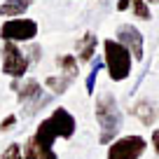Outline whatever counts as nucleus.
Returning a JSON list of instances; mask_svg holds the SVG:
<instances>
[{
  "mask_svg": "<svg viewBox=\"0 0 159 159\" xmlns=\"http://www.w3.org/2000/svg\"><path fill=\"white\" fill-rule=\"evenodd\" d=\"M96 122L101 126V134H98V143L101 145H110L115 138H119L122 134V124H124V115L117 105V98L115 94L110 91H103V94L96 98Z\"/></svg>",
  "mask_w": 159,
  "mask_h": 159,
  "instance_id": "1",
  "label": "nucleus"
},
{
  "mask_svg": "<svg viewBox=\"0 0 159 159\" xmlns=\"http://www.w3.org/2000/svg\"><path fill=\"white\" fill-rule=\"evenodd\" d=\"M103 47V61H105V68H108V77L112 82H124V80L131 77V70H134V56L131 52L126 49L122 42H117L115 38L103 40L101 42Z\"/></svg>",
  "mask_w": 159,
  "mask_h": 159,
  "instance_id": "2",
  "label": "nucleus"
},
{
  "mask_svg": "<svg viewBox=\"0 0 159 159\" xmlns=\"http://www.w3.org/2000/svg\"><path fill=\"white\" fill-rule=\"evenodd\" d=\"M0 70L10 80H24L30 70V61L24 47L16 42H0Z\"/></svg>",
  "mask_w": 159,
  "mask_h": 159,
  "instance_id": "3",
  "label": "nucleus"
},
{
  "mask_svg": "<svg viewBox=\"0 0 159 159\" xmlns=\"http://www.w3.org/2000/svg\"><path fill=\"white\" fill-rule=\"evenodd\" d=\"M40 26L30 16H16V19H5L0 24V40L2 42H16V45H28L38 38Z\"/></svg>",
  "mask_w": 159,
  "mask_h": 159,
  "instance_id": "4",
  "label": "nucleus"
},
{
  "mask_svg": "<svg viewBox=\"0 0 159 159\" xmlns=\"http://www.w3.org/2000/svg\"><path fill=\"white\" fill-rule=\"evenodd\" d=\"M148 150V140L140 134H124L108 145L105 159H140Z\"/></svg>",
  "mask_w": 159,
  "mask_h": 159,
  "instance_id": "5",
  "label": "nucleus"
},
{
  "mask_svg": "<svg viewBox=\"0 0 159 159\" xmlns=\"http://www.w3.org/2000/svg\"><path fill=\"white\" fill-rule=\"evenodd\" d=\"M115 40H117V42H122V45L131 52V56H134L136 63L145 61V38H143V33H140L134 24H122V26H117Z\"/></svg>",
  "mask_w": 159,
  "mask_h": 159,
  "instance_id": "6",
  "label": "nucleus"
},
{
  "mask_svg": "<svg viewBox=\"0 0 159 159\" xmlns=\"http://www.w3.org/2000/svg\"><path fill=\"white\" fill-rule=\"evenodd\" d=\"M47 122L52 124V129L59 136V140H70L75 136V131H77V119H75V115L70 112L68 108H61V105L52 110V115H47Z\"/></svg>",
  "mask_w": 159,
  "mask_h": 159,
  "instance_id": "7",
  "label": "nucleus"
},
{
  "mask_svg": "<svg viewBox=\"0 0 159 159\" xmlns=\"http://www.w3.org/2000/svg\"><path fill=\"white\" fill-rule=\"evenodd\" d=\"M98 45H101V40L96 38V33L94 30H87V33L75 42V56H77V61L89 66L91 61H94L96 52H98Z\"/></svg>",
  "mask_w": 159,
  "mask_h": 159,
  "instance_id": "8",
  "label": "nucleus"
},
{
  "mask_svg": "<svg viewBox=\"0 0 159 159\" xmlns=\"http://www.w3.org/2000/svg\"><path fill=\"white\" fill-rule=\"evenodd\" d=\"M54 63H56V68H59V73L63 75V77H68L70 82H75V80L80 77V61H77V56L75 54H59L54 59Z\"/></svg>",
  "mask_w": 159,
  "mask_h": 159,
  "instance_id": "9",
  "label": "nucleus"
},
{
  "mask_svg": "<svg viewBox=\"0 0 159 159\" xmlns=\"http://www.w3.org/2000/svg\"><path fill=\"white\" fill-rule=\"evenodd\" d=\"M129 112L138 119L140 124H145V126H152L154 119H157V108H154V103H152V101H148V98H140Z\"/></svg>",
  "mask_w": 159,
  "mask_h": 159,
  "instance_id": "10",
  "label": "nucleus"
},
{
  "mask_svg": "<svg viewBox=\"0 0 159 159\" xmlns=\"http://www.w3.org/2000/svg\"><path fill=\"white\" fill-rule=\"evenodd\" d=\"M33 0H2L0 2V16L2 19H16V16H26L30 10Z\"/></svg>",
  "mask_w": 159,
  "mask_h": 159,
  "instance_id": "11",
  "label": "nucleus"
},
{
  "mask_svg": "<svg viewBox=\"0 0 159 159\" xmlns=\"http://www.w3.org/2000/svg\"><path fill=\"white\" fill-rule=\"evenodd\" d=\"M70 84H73V82H70L68 77H63L61 73H56V75H47V77L42 80V87H45V89L49 91L52 96H63L66 91L70 89Z\"/></svg>",
  "mask_w": 159,
  "mask_h": 159,
  "instance_id": "12",
  "label": "nucleus"
},
{
  "mask_svg": "<svg viewBox=\"0 0 159 159\" xmlns=\"http://www.w3.org/2000/svg\"><path fill=\"white\" fill-rule=\"evenodd\" d=\"M91 68H89V75H87V80H84V89H87V94H94L96 91V80H98V73L105 68V61H103V56H98L96 54L94 56V61H91Z\"/></svg>",
  "mask_w": 159,
  "mask_h": 159,
  "instance_id": "13",
  "label": "nucleus"
},
{
  "mask_svg": "<svg viewBox=\"0 0 159 159\" xmlns=\"http://www.w3.org/2000/svg\"><path fill=\"white\" fill-rule=\"evenodd\" d=\"M129 12H134V16H136V19H140V21H152L150 2H145V0H134V2H131V10H129Z\"/></svg>",
  "mask_w": 159,
  "mask_h": 159,
  "instance_id": "14",
  "label": "nucleus"
},
{
  "mask_svg": "<svg viewBox=\"0 0 159 159\" xmlns=\"http://www.w3.org/2000/svg\"><path fill=\"white\" fill-rule=\"evenodd\" d=\"M24 52L26 56H28L30 66H38L40 59H42V45H40L38 40H33V42H28V45H24Z\"/></svg>",
  "mask_w": 159,
  "mask_h": 159,
  "instance_id": "15",
  "label": "nucleus"
},
{
  "mask_svg": "<svg viewBox=\"0 0 159 159\" xmlns=\"http://www.w3.org/2000/svg\"><path fill=\"white\" fill-rule=\"evenodd\" d=\"M24 148V159H42V154L35 150V145L30 143V138H26V143L21 145Z\"/></svg>",
  "mask_w": 159,
  "mask_h": 159,
  "instance_id": "16",
  "label": "nucleus"
},
{
  "mask_svg": "<svg viewBox=\"0 0 159 159\" xmlns=\"http://www.w3.org/2000/svg\"><path fill=\"white\" fill-rule=\"evenodd\" d=\"M16 122H19V117H16L14 112H12V115H7V117L2 119V122H0V131H2V134H5V131L14 129V126H16Z\"/></svg>",
  "mask_w": 159,
  "mask_h": 159,
  "instance_id": "17",
  "label": "nucleus"
},
{
  "mask_svg": "<svg viewBox=\"0 0 159 159\" xmlns=\"http://www.w3.org/2000/svg\"><path fill=\"white\" fill-rule=\"evenodd\" d=\"M150 145H152V150L157 152V157H159V129L152 131V136H150Z\"/></svg>",
  "mask_w": 159,
  "mask_h": 159,
  "instance_id": "18",
  "label": "nucleus"
},
{
  "mask_svg": "<svg viewBox=\"0 0 159 159\" xmlns=\"http://www.w3.org/2000/svg\"><path fill=\"white\" fill-rule=\"evenodd\" d=\"M131 2H134V0H117V12H126V10H131Z\"/></svg>",
  "mask_w": 159,
  "mask_h": 159,
  "instance_id": "19",
  "label": "nucleus"
},
{
  "mask_svg": "<svg viewBox=\"0 0 159 159\" xmlns=\"http://www.w3.org/2000/svg\"><path fill=\"white\" fill-rule=\"evenodd\" d=\"M145 2H150V5H159V0H145Z\"/></svg>",
  "mask_w": 159,
  "mask_h": 159,
  "instance_id": "20",
  "label": "nucleus"
}]
</instances>
